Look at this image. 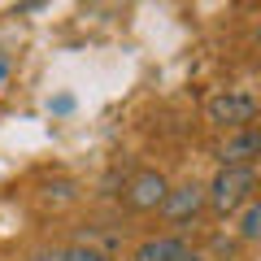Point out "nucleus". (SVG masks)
Masks as SVG:
<instances>
[{"label": "nucleus", "instance_id": "nucleus-3", "mask_svg": "<svg viewBox=\"0 0 261 261\" xmlns=\"http://www.w3.org/2000/svg\"><path fill=\"white\" fill-rule=\"evenodd\" d=\"M170 196V183L161 170H140V174H130V183L122 187V200H126L135 214H152V209L166 205Z\"/></svg>", "mask_w": 261, "mask_h": 261}, {"label": "nucleus", "instance_id": "nucleus-7", "mask_svg": "<svg viewBox=\"0 0 261 261\" xmlns=\"http://www.w3.org/2000/svg\"><path fill=\"white\" fill-rule=\"evenodd\" d=\"M235 231H240L244 244H261V200H252L240 214V226H235Z\"/></svg>", "mask_w": 261, "mask_h": 261}, {"label": "nucleus", "instance_id": "nucleus-1", "mask_svg": "<svg viewBox=\"0 0 261 261\" xmlns=\"http://www.w3.org/2000/svg\"><path fill=\"white\" fill-rule=\"evenodd\" d=\"M209 192V209L214 214H244L252 205V192H257V166H240V170H218Z\"/></svg>", "mask_w": 261, "mask_h": 261}, {"label": "nucleus", "instance_id": "nucleus-4", "mask_svg": "<svg viewBox=\"0 0 261 261\" xmlns=\"http://www.w3.org/2000/svg\"><path fill=\"white\" fill-rule=\"evenodd\" d=\"M218 161H222V170H240V166H257L261 161V126L252 122V126L244 130H231L222 144H218L214 152Z\"/></svg>", "mask_w": 261, "mask_h": 261}, {"label": "nucleus", "instance_id": "nucleus-6", "mask_svg": "<svg viewBox=\"0 0 261 261\" xmlns=\"http://www.w3.org/2000/svg\"><path fill=\"white\" fill-rule=\"evenodd\" d=\"M130 261H205V257L192 252L178 235H152V240H144L140 248H135Z\"/></svg>", "mask_w": 261, "mask_h": 261}, {"label": "nucleus", "instance_id": "nucleus-2", "mask_svg": "<svg viewBox=\"0 0 261 261\" xmlns=\"http://www.w3.org/2000/svg\"><path fill=\"white\" fill-rule=\"evenodd\" d=\"M261 113V100L252 92H240V87H226V92H218V96H209V105H205V118L214 122L218 130H244V126H252V118Z\"/></svg>", "mask_w": 261, "mask_h": 261}, {"label": "nucleus", "instance_id": "nucleus-11", "mask_svg": "<svg viewBox=\"0 0 261 261\" xmlns=\"http://www.w3.org/2000/svg\"><path fill=\"white\" fill-rule=\"evenodd\" d=\"M252 39H257V48H261V27H257V35H252Z\"/></svg>", "mask_w": 261, "mask_h": 261}, {"label": "nucleus", "instance_id": "nucleus-5", "mask_svg": "<svg viewBox=\"0 0 261 261\" xmlns=\"http://www.w3.org/2000/svg\"><path fill=\"white\" fill-rule=\"evenodd\" d=\"M205 209H209V192H205V187H200V183H178V187H170L161 214H166V222L183 226V222H196Z\"/></svg>", "mask_w": 261, "mask_h": 261}, {"label": "nucleus", "instance_id": "nucleus-8", "mask_svg": "<svg viewBox=\"0 0 261 261\" xmlns=\"http://www.w3.org/2000/svg\"><path fill=\"white\" fill-rule=\"evenodd\" d=\"M65 261H113V252L96 248V244H65Z\"/></svg>", "mask_w": 261, "mask_h": 261}, {"label": "nucleus", "instance_id": "nucleus-10", "mask_svg": "<svg viewBox=\"0 0 261 261\" xmlns=\"http://www.w3.org/2000/svg\"><path fill=\"white\" fill-rule=\"evenodd\" d=\"M5 74H9V61H0V83H5Z\"/></svg>", "mask_w": 261, "mask_h": 261}, {"label": "nucleus", "instance_id": "nucleus-9", "mask_svg": "<svg viewBox=\"0 0 261 261\" xmlns=\"http://www.w3.org/2000/svg\"><path fill=\"white\" fill-rule=\"evenodd\" d=\"M27 261H65V248H35Z\"/></svg>", "mask_w": 261, "mask_h": 261}]
</instances>
